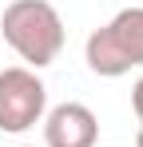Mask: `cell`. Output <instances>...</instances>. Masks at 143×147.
Listing matches in <instances>:
<instances>
[{
  "label": "cell",
  "mask_w": 143,
  "mask_h": 147,
  "mask_svg": "<svg viewBox=\"0 0 143 147\" xmlns=\"http://www.w3.org/2000/svg\"><path fill=\"white\" fill-rule=\"evenodd\" d=\"M0 36L32 68H48L64 48V20L52 0H12L0 12Z\"/></svg>",
  "instance_id": "obj_1"
},
{
  "label": "cell",
  "mask_w": 143,
  "mask_h": 147,
  "mask_svg": "<svg viewBox=\"0 0 143 147\" xmlns=\"http://www.w3.org/2000/svg\"><path fill=\"white\" fill-rule=\"evenodd\" d=\"M84 60L95 76H127L131 68L143 64V8H123L103 28L88 36Z\"/></svg>",
  "instance_id": "obj_2"
},
{
  "label": "cell",
  "mask_w": 143,
  "mask_h": 147,
  "mask_svg": "<svg viewBox=\"0 0 143 147\" xmlns=\"http://www.w3.org/2000/svg\"><path fill=\"white\" fill-rule=\"evenodd\" d=\"M48 88L32 68H4L0 72V131L20 135L44 119Z\"/></svg>",
  "instance_id": "obj_3"
},
{
  "label": "cell",
  "mask_w": 143,
  "mask_h": 147,
  "mask_svg": "<svg viewBox=\"0 0 143 147\" xmlns=\"http://www.w3.org/2000/svg\"><path fill=\"white\" fill-rule=\"evenodd\" d=\"M99 119L88 103H56L44 119V143L48 147H95Z\"/></svg>",
  "instance_id": "obj_4"
},
{
  "label": "cell",
  "mask_w": 143,
  "mask_h": 147,
  "mask_svg": "<svg viewBox=\"0 0 143 147\" xmlns=\"http://www.w3.org/2000/svg\"><path fill=\"white\" fill-rule=\"evenodd\" d=\"M131 107H135V115L143 123V80H135V88H131Z\"/></svg>",
  "instance_id": "obj_5"
},
{
  "label": "cell",
  "mask_w": 143,
  "mask_h": 147,
  "mask_svg": "<svg viewBox=\"0 0 143 147\" xmlns=\"http://www.w3.org/2000/svg\"><path fill=\"white\" fill-rule=\"evenodd\" d=\"M135 147H143V127H139V139H135Z\"/></svg>",
  "instance_id": "obj_6"
},
{
  "label": "cell",
  "mask_w": 143,
  "mask_h": 147,
  "mask_svg": "<svg viewBox=\"0 0 143 147\" xmlns=\"http://www.w3.org/2000/svg\"><path fill=\"white\" fill-rule=\"evenodd\" d=\"M20 147H28V143H20Z\"/></svg>",
  "instance_id": "obj_7"
}]
</instances>
